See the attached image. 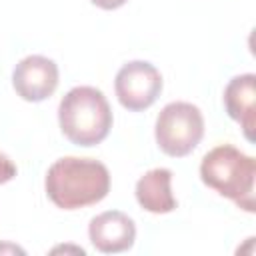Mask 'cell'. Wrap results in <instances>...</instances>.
Masks as SVG:
<instances>
[{
  "instance_id": "1",
  "label": "cell",
  "mask_w": 256,
  "mask_h": 256,
  "mask_svg": "<svg viewBox=\"0 0 256 256\" xmlns=\"http://www.w3.org/2000/svg\"><path fill=\"white\" fill-rule=\"evenodd\" d=\"M44 188L54 206L78 210L104 200L110 192V172L94 158L64 156L46 172Z\"/></svg>"
},
{
  "instance_id": "2",
  "label": "cell",
  "mask_w": 256,
  "mask_h": 256,
  "mask_svg": "<svg viewBox=\"0 0 256 256\" xmlns=\"http://www.w3.org/2000/svg\"><path fill=\"white\" fill-rule=\"evenodd\" d=\"M202 182L232 200L238 208L254 212L256 160L232 144H220L204 154L200 162Z\"/></svg>"
},
{
  "instance_id": "3",
  "label": "cell",
  "mask_w": 256,
  "mask_h": 256,
  "mask_svg": "<svg viewBox=\"0 0 256 256\" xmlns=\"http://www.w3.org/2000/svg\"><path fill=\"white\" fill-rule=\"evenodd\" d=\"M112 110L94 86H74L58 104V124L62 134L76 146L100 144L112 128Z\"/></svg>"
},
{
  "instance_id": "4",
  "label": "cell",
  "mask_w": 256,
  "mask_h": 256,
  "mask_svg": "<svg viewBox=\"0 0 256 256\" xmlns=\"http://www.w3.org/2000/svg\"><path fill=\"white\" fill-rule=\"evenodd\" d=\"M204 136V116L198 106L190 102L166 104L154 124V138L158 148L172 158L188 156Z\"/></svg>"
},
{
  "instance_id": "5",
  "label": "cell",
  "mask_w": 256,
  "mask_h": 256,
  "mask_svg": "<svg viewBox=\"0 0 256 256\" xmlns=\"http://www.w3.org/2000/svg\"><path fill=\"white\" fill-rule=\"evenodd\" d=\"M114 92L118 102L130 110L140 112L150 108L162 92V74L146 60L126 62L114 78Z\"/></svg>"
},
{
  "instance_id": "6",
  "label": "cell",
  "mask_w": 256,
  "mask_h": 256,
  "mask_svg": "<svg viewBox=\"0 0 256 256\" xmlns=\"http://www.w3.org/2000/svg\"><path fill=\"white\" fill-rule=\"evenodd\" d=\"M12 86L22 100L42 102L58 88V66L46 56L30 54L14 66Z\"/></svg>"
},
{
  "instance_id": "7",
  "label": "cell",
  "mask_w": 256,
  "mask_h": 256,
  "mask_svg": "<svg viewBox=\"0 0 256 256\" xmlns=\"http://www.w3.org/2000/svg\"><path fill=\"white\" fill-rule=\"evenodd\" d=\"M88 238L102 254H120L134 246L136 224L120 210H106L94 216L88 224Z\"/></svg>"
},
{
  "instance_id": "8",
  "label": "cell",
  "mask_w": 256,
  "mask_h": 256,
  "mask_svg": "<svg viewBox=\"0 0 256 256\" xmlns=\"http://www.w3.org/2000/svg\"><path fill=\"white\" fill-rule=\"evenodd\" d=\"M224 108L228 116L240 124L248 142H254L256 128V76L252 72L234 76L224 88Z\"/></svg>"
},
{
  "instance_id": "9",
  "label": "cell",
  "mask_w": 256,
  "mask_h": 256,
  "mask_svg": "<svg viewBox=\"0 0 256 256\" xmlns=\"http://www.w3.org/2000/svg\"><path fill=\"white\" fill-rule=\"evenodd\" d=\"M172 170L168 168H152L144 176L138 178L134 194L140 208L150 214H168L176 208V198L172 194Z\"/></svg>"
},
{
  "instance_id": "10",
  "label": "cell",
  "mask_w": 256,
  "mask_h": 256,
  "mask_svg": "<svg viewBox=\"0 0 256 256\" xmlns=\"http://www.w3.org/2000/svg\"><path fill=\"white\" fill-rule=\"evenodd\" d=\"M16 172H18L16 164L4 152H0V186L6 184V182H10L16 176Z\"/></svg>"
},
{
  "instance_id": "11",
  "label": "cell",
  "mask_w": 256,
  "mask_h": 256,
  "mask_svg": "<svg viewBox=\"0 0 256 256\" xmlns=\"http://www.w3.org/2000/svg\"><path fill=\"white\" fill-rule=\"evenodd\" d=\"M94 6L102 8V10H116L120 6H124L128 0H90Z\"/></svg>"
}]
</instances>
